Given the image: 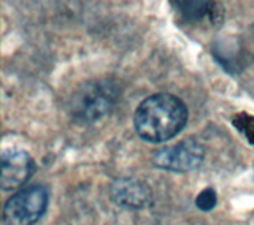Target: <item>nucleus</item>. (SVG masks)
I'll use <instances>...</instances> for the list:
<instances>
[{"label":"nucleus","mask_w":254,"mask_h":225,"mask_svg":"<svg viewBox=\"0 0 254 225\" xmlns=\"http://www.w3.org/2000/svg\"><path fill=\"white\" fill-rule=\"evenodd\" d=\"M188 122V108L172 94H154L143 100L133 116L135 130L149 143H164Z\"/></svg>","instance_id":"f257e3e1"},{"label":"nucleus","mask_w":254,"mask_h":225,"mask_svg":"<svg viewBox=\"0 0 254 225\" xmlns=\"http://www.w3.org/2000/svg\"><path fill=\"white\" fill-rule=\"evenodd\" d=\"M121 89L111 79L84 83L71 95L68 111L76 122L89 124L105 117L119 100Z\"/></svg>","instance_id":"f03ea898"},{"label":"nucleus","mask_w":254,"mask_h":225,"mask_svg":"<svg viewBox=\"0 0 254 225\" xmlns=\"http://www.w3.org/2000/svg\"><path fill=\"white\" fill-rule=\"evenodd\" d=\"M50 192L45 186H30L14 194L3 208L5 225H34L45 214Z\"/></svg>","instance_id":"7ed1b4c3"},{"label":"nucleus","mask_w":254,"mask_h":225,"mask_svg":"<svg viewBox=\"0 0 254 225\" xmlns=\"http://www.w3.org/2000/svg\"><path fill=\"white\" fill-rule=\"evenodd\" d=\"M203 157L205 149L202 144L194 138H188L172 148H165L156 152L153 162L156 167L164 168V170L186 173L200 167Z\"/></svg>","instance_id":"20e7f679"},{"label":"nucleus","mask_w":254,"mask_h":225,"mask_svg":"<svg viewBox=\"0 0 254 225\" xmlns=\"http://www.w3.org/2000/svg\"><path fill=\"white\" fill-rule=\"evenodd\" d=\"M35 171V164L26 151L11 149L2 154L0 182L3 190H13L26 184Z\"/></svg>","instance_id":"39448f33"},{"label":"nucleus","mask_w":254,"mask_h":225,"mask_svg":"<svg viewBox=\"0 0 254 225\" xmlns=\"http://www.w3.org/2000/svg\"><path fill=\"white\" fill-rule=\"evenodd\" d=\"M111 198L116 205L127 210H140L151 203L153 195L145 182L133 178H124L118 179L111 186Z\"/></svg>","instance_id":"423d86ee"},{"label":"nucleus","mask_w":254,"mask_h":225,"mask_svg":"<svg viewBox=\"0 0 254 225\" xmlns=\"http://www.w3.org/2000/svg\"><path fill=\"white\" fill-rule=\"evenodd\" d=\"M177 6V11L183 21H186L192 26H206L216 27L222 22V10L221 3L218 2H173Z\"/></svg>","instance_id":"0eeeda50"},{"label":"nucleus","mask_w":254,"mask_h":225,"mask_svg":"<svg viewBox=\"0 0 254 225\" xmlns=\"http://www.w3.org/2000/svg\"><path fill=\"white\" fill-rule=\"evenodd\" d=\"M232 124L240 132L251 146H254V114L250 112H237L232 116Z\"/></svg>","instance_id":"6e6552de"},{"label":"nucleus","mask_w":254,"mask_h":225,"mask_svg":"<svg viewBox=\"0 0 254 225\" xmlns=\"http://www.w3.org/2000/svg\"><path fill=\"white\" fill-rule=\"evenodd\" d=\"M216 203H218V195L211 187L202 190L200 194H198V197L195 198V205L198 210H202V211H211L213 208L216 206Z\"/></svg>","instance_id":"1a4fd4ad"}]
</instances>
